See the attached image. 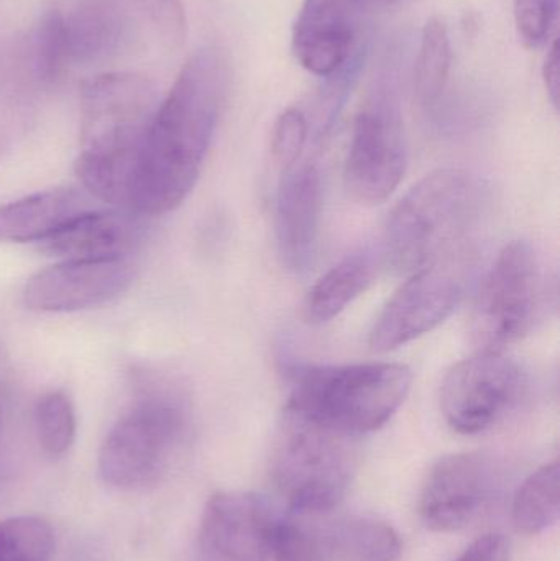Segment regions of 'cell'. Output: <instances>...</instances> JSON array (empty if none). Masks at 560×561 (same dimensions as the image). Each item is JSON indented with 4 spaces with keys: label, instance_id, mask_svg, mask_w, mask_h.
<instances>
[{
    "label": "cell",
    "instance_id": "ffe728a7",
    "mask_svg": "<svg viewBox=\"0 0 560 561\" xmlns=\"http://www.w3.org/2000/svg\"><path fill=\"white\" fill-rule=\"evenodd\" d=\"M381 259L370 252L355 253L329 270L306 296V320L322 325L341 316L377 278Z\"/></svg>",
    "mask_w": 560,
    "mask_h": 561
},
{
    "label": "cell",
    "instance_id": "277c9868",
    "mask_svg": "<svg viewBox=\"0 0 560 561\" xmlns=\"http://www.w3.org/2000/svg\"><path fill=\"white\" fill-rule=\"evenodd\" d=\"M480 203L479 183L467 171L427 174L391 210L381 255L395 268L414 272L459 252Z\"/></svg>",
    "mask_w": 560,
    "mask_h": 561
},
{
    "label": "cell",
    "instance_id": "4fadbf2b",
    "mask_svg": "<svg viewBox=\"0 0 560 561\" xmlns=\"http://www.w3.org/2000/svg\"><path fill=\"white\" fill-rule=\"evenodd\" d=\"M278 517L259 494H214L197 530V561H270Z\"/></svg>",
    "mask_w": 560,
    "mask_h": 561
},
{
    "label": "cell",
    "instance_id": "7a4b0ae2",
    "mask_svg": "<svg viewBox=\"0 0 560 561\" xmlns=\"http://www.w3.org/2000/svg\"><path fill=\"white\" fill-rule=\"evenodd\" d=\"M158 105L155 85L134 72H101L84 81L75 170L92 197L128 210Z\"/></svg>",
    "mask_w": 560,
    "mask_h": 561
},
{
    "label": "cell",
    "instance_id": "52a82bcc",
    "mask_svg": "<svg viewBox=\"0 0 560 561\" xmlns=\"http://www.w3.org/2000/svg\"><path fill=\"white\" fill-rule=\"evenodd\" d=\"M397 530L374 516L332 510H289L278 517L275 561H400Z\"/></svg>",
    "mask_w": 560,
    "mask_h": 561
},
{
    "label": "cell",
    "instance_id": "cb8c5ba5",
    "mask_svg": "<svg viewBox=\"0 0 560 561\" xmlns=\"http://www.w3.org/2000/svg\"><path fill=\"white\" fill-rule=\"evenodd\" d=\"M36 435L39 445L52 457H61L76 437V414L71 399L62 391H53L39 399L35 409Z\"/></svg>",
    "mask_w": 560,
    "mask_h": 561
},
{
    "label": "cell",
    "instance_id": "9c48e42d",
    "mask_svg": "<svg viewBox=\"0 0 560 561\" xmlns=\"http://www.w3.org/2000/svg\"><path fill=\"white\" fill-rule=\"evenodd\" d=\"M470 266L462 249L411 272L377 317L368 340L372 350L391 352L441 325L462 299Z\"/></svg>",
    "mask_w": 560,
    "mask_h": 561
},
{
    "label": "cell",
    "instance_id": "8fae6325",
    "mask_svg": "<svg viewBox=\"0 0 560 561\" xmlns=\"http://www.w3.org/2000/svg\"><path fill=\"white\" fill-rule=\"evenodd\" d=\"M525 376L502 352H477L447 371L441 388V411L447 424L476 435L499 424L522 398Z\"/></svg>",
    "mask_w": 560,
    "mask_h": 561
},
{
    "label": "cell",
    "instance_id": "8992f818",
    "mask_svg": "<svg viewBox=\"0 0 560 561\" xmlns=\"http://www.w3.org/2000/svg\"><path fill=\"white\" fill-rule=\"evenodd\" d=\"M357 467V437L286 411L272 451V478L289 510H332Z\"/></svg>",
    "mask_w": 560,
    "mask_h": 561
},
{
    "label": "cell",
    "instance_id": "30bf717a",
    "mask_svg": "<svg viewBox=\"0 0 560 561\" xmlns=\"http://www.w3.org/2000/svg\"><path fill=\"white\" fill-rule=\"evenodd\" d=\"M407 171V144L397 99L378 92L358 112L345 161V184L362 204L385 203Z\"/></svg>",
    "mask_w": 560,
    "mask_h": 561
},
{
    "label": "cell",
    "instance_id": "4316f807",
    "mask_svg": "<svg viewBox=\"0 0 560 561\" xmlns=\"http://www.w3.org/2000/svg\"><path fill=\"white\" fill-rule=\"evenodd\" d=\"M308 140V121L299 108H286L273 125L272 154L283 170L298 163Z\"/></svg>",
    "mask_w": 560,
    "mask_h": 561
},
{
    "label": "cell",
    "instance_id": "6da1fadb",
    "mask_svg": "<svg viewBox=\"0 0 560 561\" xmlns=\"http://www.w3.org/2000/svg\"><path fill=\"white\" fill-rule=\"evenodd\" d=\"M230 81V61L219 46H204L184 62L151 122L132 183L130 213L161 216L190 196L226 107Z\"/></svg>",
    "mask_w": 560,
    "mask_h": 561
},
{
    "label": "cell",
    "instance_id": "f1b7e54d",
    "mask_svg": "<svg viewBox=\"0 0 560 561\" xmlns=\"http://www.w3.org/2000/svg\"><path fill=\"white\" fill-rule=\"evenodd\" d=\"M542 81H545L549 101L558 111L560 99V48L558 39H555L548 55H546L545 66H542Z\"/></svg>",
    "mask_w": 560,
    "mask_h": 561
},
{
    "label": "cell",
    "instance_id": "e0dca14e",
    "mask_svg": "<svg viewBox=\"0 0 560 561\" xmlns=\"http://www.w3.org/2000/svg\"><path fill=\"white\" fill-rule=\"evenodd\" d=\"M354 0H305L293 26L292 48L306 71L331 76L351 55Z\"/></svg>",
    "mask_w": 560,
    "mask_h": 561
},
{
    "label": "cell",
    "instance_id": "2e32d148",
    "mask_svg": "<svg viewBox=\"0 0 560 561\" xmlns=\"http://www.w3.org/2000/svg\"><path fill=\"white\" fill-rule=\"evenodd\" d=\"M322 210L321 173L315 164L285 171L275 209L276 245L293 272L308 268L315 255Z\"/></svg>",
    "mask_w": 560,
    "mask_h": 561
},
{
    "label": "cell",
    "instance_id": "83f0119b",
    "mask_svg": "<svg viewBox=\"0 0 560 561\" xmlns=\"http://www.w3.org/2000/svg\"><path fill=\"white\" fill-rule=\"evenodd\" d=\"M456 561H510V543L503 536H485L473 542Z\"/></svg>",
    "mask_w": 560,
    "mask_h": 561
},
{
    "label": "cell",
    "instance_id": "d6986e66",
    "mask_svg": "<svg viewBox=\"0 0 560 561\" xmlns=\"http://www.w3.org/2000/svg\"><path fill=\"white\" fill-rule=\"evenodd\" d=\"M92 209H98L92 196L66 187L22 197L0 206V242H46Z\"/></svg>",
    "mask_w": 560,
    "mask_h": 561
},
{
    "label": "cell",
    "instance_id": "603a6c76",
    "mask_svg": "<svg viewBox=\"0 0 560 561\" xmlns=\"http://www.w3.org/2000/svg\"><path fill=\"white\" fill-rule=\"evenodd\" d=\"M55 536L46 520L35 516L0 520V561H49Z\"/></svg>",
    "mask_w": 560,
    "mask_h": 561
},
{
    "label": "cell",
    "instance_id": "3957f363",
    "mask_svg": "<svg viewBox=\"0 0 560 561\" xmlns=\"http://www.w3.org/2000/svg\"><path fill=\"white\" fill-rule=\"evenodd\" d=\"M411 382V369L398 363L301 366L292 371L286 411L358 438L397 414Z\"/></svg>",
    "mask_w": 560,
    "mask_h": 561
},
{
    "label": "cell",
    "instance_id": "7c38bea8",
    "mask_svg": "<svg viewBox=\"0 0 560 561\" xmlns=\"http://www.w3.org/2000/svg\"><path fill=\"white\" fill-rule=\"evenodd\" d=\"M502 483V471L489 455L467 451L444 457L424 481L421 520L433 533L466 529L492 507Z\"/></svg>",
    "mask_w": 560,
    "mask_h": 561
},
{
    "label": "cell",
    "instance_id": "9a60e30c",
    "mask_svg": "<svg viewBox=\"0 0 560 561\" xmlns=\"http://www.w3.org/2000/svg\"><path fill=\"white\" fill-rule=\"evenodd\" d=\"M130 260L59 262L26 280L23 304L35 312H76L112 302L130 289Z\"/></svg>",
    "mask_w": 560,
    "mask_h": 561
},
{
    "label": "cell",
    "instance_id": "44dd1931",
    "mask_svg": "<svg viewBox=\"0 0 560 561\" xmlns=\"http://www.w3.org/2000/svg\"><path fill=\"white\" fill-rule=\"evenodd\" d=\"M513 524L526 536L546 533L560 516V465H545L516 491L512 507Z\"/></svg>",
    "mask_w": 560,
    "mask_h": 561
},
{
    "label": "cell",
    "instance_id": "5b68a950",
    "mask_svg": "<svg viewBox=\"0 0 560 561\" xmlns=\"http://www.w3.org/2000/svg\"><path fill=\"white\" fill-rule=\"evenodd\" d=\"M190 408L180 388L144 389L108 432L99 451L102 480L118 490L157 483L186 438Z\"/></svg>",
    "mask_w": 560,
    "mask_h": 561
},
{
    "label": "cell",
    "instance_id": "d4e9b609",
    "mask_svg": "<svg viewBox=\"0 0 560 561\" xmlns=\"http://www.w3.org/2000/svg\"><path fill=\"white\" fill-rule=\"evenodd\" d=\"M147 36L168 51L183 46L187 35L186 12L181 0H130Z\"/></svg>",
    "mask_w": 560,
    "mask_h": 561
},
{
    "label": "cell",
    "instance_id": "7402d4cb",
    "mask_svg": "<svg viewBox=\"0 0 560 561\" xmlns=\"http://www.w3.org/2000/svg\"><path fill=\"white\" fill-rule=\"evenodd\" d=\"M453 48L449 30L441 16H431L421 35L414 65V99L423 107L436 104L449 79Z\"/></svg>",
    "mask_w": 560,
    "mask_h": 561
},
{
    "label": "cell",
    "instance_id": "ac0fdd59",
    "mask_svg": "<svg viewBox=\"0 0 560 561\" xmlns=\"http://www.w3.org/2000/svg\"><path fill=\"white\" fill-rule=\"evenodd\" d=\"M130 210L92 209L76 217L52 239L43 252L61 262H107L128 259L140 243L141 224Z\"/></svg>",
    "mask_w": 560,
    "mask_h": 561
},
{
    "label": "cell",
    "instance_id": "484cf974",
    "mask_svg": "<svg viewBox=\"0 0 560 561\" xmlns=\"http://www.w3.org/2000/svg\"><path fill=\"white\" fill-rule=\"evenodd\" d=\"M559 0H513L516 33L526 48L545 45L558 15Z\"/></svg>",
    "mask_w": 560,
    "mask_h": 561
},
{
    "label": "cell",
    "instance_id": "ba28073f",
    "mask_svg": "<svg viewBox=\"0 0 560 561\" xmlns=\"http://www.w3.org/2000/svg\"><path fill=\"white\" fill-rule=\"evenodd\" d=\"M542 268L526 240L508 243L487 273L472 316L473 342L480 352H502L525 336L541 310Z\"/></svg>",
    "mask_w": 560,
    "mask_h": 561
},
{
    "label": "cell",
    "instance_id": "5bb4252c",
    "mask_svg": "<svg viewBox=\"0 0 560 561\" xmlns=\"http://www.w3.org/2000/svg\"><path fill=\"white\" fill-rule=\"evenodd\" d=\"M53 10L69 71L111 61L148 38L130 0H71Z\"/></svg>",
    "mask_w": 560,
    "mask_h": 561
}]
</instances>
